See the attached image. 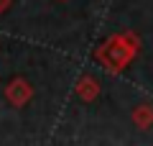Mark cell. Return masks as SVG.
<instances>
[{
    "label": "cell",
    "mask_w": 153,
    "mask_h": 146,
    "mask_svg": "<svg viewBox=\"0 0 153 146\" xmlns=\"http://www.w3.org/2000/svg\"><path fill=\"white\" fill-rule=\"evenodd\" d=\"M140 51V38L135 31H123L112 33L107 41H102L94 49V59L112 75H120L123 69H128V64H133V59Z\"/></svg>",
    "instance_id": "1"
},
{
    "label": "cell",
    "mask_w": 153,
    "mask_h": 146,
    "mask_svg": "<svg viewBox=\"0 0 153 146\" xmlns=\"http://www.w3.org/2000/svg\"><path fill=\"white\" fill-rule=\"evenodd\" d=\"M5 100L13 105V108H23L26 103L33 100V85L26 80V77H16V80H10L8 87H5Z\"/></svg>",
    "instance_id": "2"
},
{
    "label": "cell",
    "mask_w": 153,
    "mask_h": 146,
    "mask_svg": "<svg viewBox=\"0 0 153 146\" xmlns=\"http://www.w3.org/2000/svg\"><path fill=\"white\" fill-rule=\"evenodd\" d=\"M74 92H76V97H79L82 103H94V100L100 97V92H102V85H100L97 77L82 75L79 80H76V85H74Z\"/></svg>",
    "instance_id": "3"
},
{
    "label": "cell",
    "mask_w": 153,
    "mask_h": 146,
    "mask_svg": "<svg viewBox=\"0 0 153 146\" xmlns=\"http://www.w3.org/2000/svg\"><path fill=\"white\" fill-rule=\"evenodd\" d=\"M130 120H133V126H135V128H140V131L153 128V105H151V103L135 105V108H133V113H130Z\"/></svg>",
    "instance_id": "4"
},
{
    "label": "cell",
    "mask_w": 153,
    "mask_h": 146,
    "mask_svg": "<svg viewBox=\"0 0 153 146\" xmlns=\"http://www.w3.org/2000/svg\"><path fill=\"white\" fill-rule=\"evenodd\" d=\"M10 5H13V0H0V13H5Z\"/></svg>",
    "instance_id": "5"
}]
</instances>
